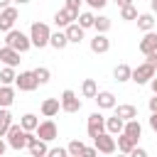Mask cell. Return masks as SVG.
<instances>
[{
	"label": "cell",
	"instance_id": "cell-1",
	"mask_svg": "<svg viewBox=\"0 0 157 157\" xmlns=\"http://www.w3.org/2000/svg\"><path fill=\"white\" fill-rule=\"evenodd\" d=\"M5 44L12 47V49H17V52L22 54V52H27V49L32 47V39H29L25 32H20V29H10V32H5Z\"/></svg>",
	"mask_w": 157,
	"mask_h": 157
},
{
	"label": "cell",
	"instance_id": "cell-2",
	"mask_svg": "<svg viewBox=\"0 0 157 157\" xmlns=\"http://www.w3.org/2000/svg\"><path fill=\"white\" fill-rule=\"evenodd\" d=\"M49 37H52V32H49V27L44 25V22H32V27H29V39H32V47H47L49 44Z\"/></svg>",
	"mask_w": 157,
	"mask_h": 157
},
{
	"label": "cell",
	"instance_id": "cell-3",
	"mask_svg": "<svg viewBox=\"0 0 157 157\" xmlns=\"http://www.w3.org/2000/svg\"><path fill=\"white\" fill-rule=\"evenodd\" d=\"M7 145L12 147V150H22V147H27V130L22 128V125H10V130H7Z\"/></svg>",
	"mask_w": 157,
	"mask_h": 157
},
{
	"label": "cell",
	"instance_id": "cell-4",
	"mask_svg": "<svg viewBox=\"0 0 157 157\" xmlns=\"http://www.w3.org/2000/svg\"><path fill=\"white\" fill-rule=\"evenodd\" d=\"M152 78H155V66L145 61V64H140V66L132 69V78L130 81H135L137 86H142V83H150Z\"/></svg>",
	"mask_w": 157,
	"mask_h": 157
},
{
	"label": "cell",
	"instance_id": "cell-5",
	"mask_svg": "<svg viewBox=\"0 0 157 157\" xmlns=\"http://www.w3.org/2000/svg\"><path fill=\"white\" fill-rule=\"evenodd\" d=\"M93 145H96V150L103 152V155H110V152H115V147H118V142H115V137H113L110 132H101L98 137H93Z\"/></svg>",
	"mask_w": 157,
	"mask_h": 157
},
{
	"label": "cell",
	"instance_id": "cell-6",
	"mask_svg": "<svg viewBox=\"0 0 157 157\" xmlns=\"http://www.w3.org/2000/svg\"><path fill=\"white\" fill-rule=\"evenodd\" d=\"M15 86H17L20 91H34V88L39 86V81H37L34 71H20L17 78H15Z\"/></svg>",
	"mask_w": 157,
	"mask_h": 157
},
{
	"label": "cell",
	"instance_id": "cell-7",
	"mask_svg": "<svg viewBox=\"0 0 157 157\" xmlns=\"http://www.w3.org/2000/svg\"><path fill=\"white\" fill-rule=\"evenodd\" d=\"M17 17H20V12H17V7H5V10H0V32H10L12 27H15V22H17Z\"/></svg>",
	"mask_w": 157,
	"mask_h": 157
},
{
	"label": "cell",
	"instance_id": "cell-8",
	"mask_svg": "<svg viewBox=\"0 0 157 157\" xmlns=\"http://www.w3.org/2000/svg\"><path fill=\"white\" fill-rule=\"evenodd\" d=\"M61 110H66V113H78L81 110V101L71 88H66L61 93Z\"/></svg>",
	"mask_w": 157,
	"mask_h": 157
},
{
	"label": "cell",
	"instance_id": "cell-9",
	"mask_svg": "<svg viewBox=\"0 0 157 157\" xmlns=\"http://www.w3.org/2000/svg\"><path fill=\"white\" fill-rule=\"evenodd\" d=\"M105 130V118L101 113H91L88 115V137H98Z\"/></svg>",
	"mask_w": 157,
	"mask_h": 157
},
{
	"label": "cell",
	"instance_id": "cell-10",
	"mask_svg": "<svg viewBox=\"0 0 157 157\" xmlns=\"http://www.w3.org/2000/svg\"><path fill=\"white\" fill-rule=\"evenodd\" d=\"M37 137L44 140V142H52V140L56 137V125H54V120L39 123V125H37Z\"/></svg>",
	"mask_w": 157,
	"mask_h": 157
},
{
	"label": "cell",
	"instance_id": "cell-11",
	"mask_svg": "<svg viewBox=\"0 0 157 157\" xmlns=\"http://www.w3.org/2000/svg\"><path fill=\"white\" fill-rule=\"evenodd\" d=\"M74 20H78V12L76 10H69V7H64V10H59L54 15L56 27H69V25H74Z\"/></svg>",
	"mask_w": 157,
	"mask_h": 157
},
{
	"label": "cell",
	"instance_id": "cell-12",
	"mask_svg": "<svg viewBox=\"0 0 157 157\" xmlns=\"http://www.w3.org/2000/svg\"><path fill=\"white\" fill-rule=\"evenodd\" d=\"M140 52L147 56V54H152V52H157V32H145V37L140 39Z\"/></svg>",
	"mask_w": 157,
	"mask_h": 157
},
{
	"label": "cell",
	"instance_id": "cell-13",
	"mask_svg": "<svg viewBox=\"0 0 157 157\" xmlns=\"http://www.w3.org/2000/svg\"><path fill=\"white\" fill-rule=\"evenodd\" d=\"M0 61H2L5 66H17V64H20V52L5 44V47L0 49Z\"/></svg>",
	"mask_w": 157,
	"mask_h": 157
},
{
	"label": "cell",
	"instance_id": "cell-14",
	"mask_svg": "<svg viewBox=\"0 0 157 157\" xmlns=\"http://www.w3.org/2000/svg\"><path fill=\"white\" fill-rule=\"evenodd\" d=\"M110 49V39L105 37V34H96L93 39H91V52H96V54H105Z\"/></svg>",
	"mask_w": 157,
	"mask_h": 157
},
{
	"label": "cell",
	"instance_id": "cell-15",
	"mask_svg": "<svg viewBox=\"0 0 157 157\" xmlns=\"http://www.w3.org/2000/svg\"><path fill=\"white\" fill-rule=\"evenodd\" d=\"M59 108H61V98H47L42 103V115L44 118H54L59 113Z\"/></svg>",
	"mask_w": 157,
	"mask_h": 157
},
{
	"label": "cell",
	"instance_id": "cell-16",
	"mask_svg": "<svg viewBox=\"0 0 157 157\" xmlns=\"http://www.w3.org/2000/svg\"><path fill=\"white\" fill-rule=\"evenodd\" d=\"M105 130H108L113 137H118V135L125 130V120H123V118H118V115H113V118H105Z\"/></svg>",
	"mask_w": 157,
	"mask_h": 157
},
{
	"label": "cell",
	"instance_id": "cell-17",
	"mask_svg": "<svg viewBox=\"0 0 157 157\" xmlns=\"http://www.w3.org/2000/svg\"><path fill=\"white\" fill-rule=\"evenodd\" d=\"M115 142H118V150H120V152H123V155H130V152H132V150H135V147H137V142H135V140H132V137H128V135H125V132H120V135H118V140H115Z\"/></svg>",
	"mask_w": 157,
	"mask_h": 157
},
{
	"label": "cell",
	"instance_id": "cell-18",
	"mask_svg": "<svg viewBox=\"0 0 157 157\" xmlns=\"http://www.w3.org/2000/svg\"><path fill=\"white\" fill-rule=\"evenodd\" d=\"M66 37H69V44H78V42L83 39V27H81L78 22L69 25V27H66Z\"/></svg>",
	"mask_w": 157,
	"mask_h": 157
},
{
	"label": "cell",
	"instance_id": "cell-19",
	"mask_svg": "<svg viewBox=\"0 0 157 157\" xmlns=\"http://www.w3.org/2000/svg\"><path fill=\"white\" fill-rule=\"evenodd\" d=\"M93 101L98 103V108H115V96L110 91H98V96Z\"/></svg>",
	"mask_w": 157,
	"mask_h": 157
},
{
	"label": "cell",
	"instance_id": "cell-20",
	"mask_svg": "<svg viewBox=\"0 0 157 157\" xmlns=\"http://www.w3.org/2000/svg\"><path fill=\"white\" fill-rule=\"evenodd\" d=\"M115 115L128 123V120H135V118H137V108H135V105H128V103H125V105H115Z\"/></svg>",
	"mask_w": 157,
	"mask_h": 157
},
{
	"label": "cell",
	"instance_id": "cell-21",
	"mask_svg": "<svg viewBox=\"0 0 157 157\" xmlns=\"http://www.w3.org/2000/svg\"><path fill=\"white\" fill-rule=\"evenodd\" d=\"M15 101V88L12 86H0V108H10Z\"/></svg>",
	"mask_w": 157,
	"mask_h": 157
},
{
	"label": "cell",
	"instance_id": "cell-22",
	"mask_svg": "<svg viewBox=\"0 0 157 157\" xmlns=\"http://www.w3.org/2000/svg\"><path fill=\"white\" fill-rule=\"evenodd\" d=\"M137 27H140L142 32H152V27H155V15H152V12L137 15Z\"/></svg>",
	"mask_w": 157,
	"mask_h": 157
},
{
	"label": "cell",
	"instance_id": "cell-23",
	"mask_svg": "<svg viewBox=\"0 0 157 157\" xmlns=\"http://www.w3.org/2000/svg\"><path fill=\"white\" fill-rule=\"evenodd\" d=\"M27 150H29V155H32V157H47V152H49V150H47V142H44V140H39V137H37Z\"/></svg>",
	"mask_w": 157,
	"mask_h": 157
},
{
	"label": "cell",
	"instance_id": "cell-24",
	"mask_svg": "<svg viewBox=\"0 0 157 157\" xmlns=\"http://www.w3.org/2000/svg\"><path fill=\"white\" fill-rule=\"evenodd\" d=\"M10 125H12V115H10V110H7V108H0V137L7 135Z\"/></svg>",
	"mask_w": 157,
	"mask_h": 157
},
{
	"label": "cell",
	"instance_id": "cell-25",
	"mask_svg": "<svg viewBox=\"0 0 157 157\" xmlns=\"http://www.w3.org/2000/svg\"><path fill=\"white\" fill-rule=\"evenodd\" d=\"M113 76H115V81H130L132 78V69L128 64H118L115 71H113Z\"/></svg>",
	"mask_w": 157,
	"mask_h": 157
},
{
	"label": "cell",
	"instance_id": "cell-26",
	"mask_svg": "<svg viewBox=\"0 0 157 157\" xmlns=\"http://www.w3.org/2000/svg\"><path fill=\"white\" fill-rule=\"evenodd\" d=\"M20 125H22L27 132H32V130H37L39 120H37V115H34V113H25V115L20 118Z\"/></svg>",
	"mask_w": 157,
	"mask_h": 157
},
{
	"label": "cell",
	"instance_id": "cell-27",
	"mask_svg": "<svg viewBox=\"0 0 157 157\" xmlns=\"http://www.w3.org/2000/svg\"><path fill=\"white\" fill-rule=\"evenodd\" d=\"M123 132H125L128 137H132V140L137 142V137L142 135V128H140V123H137V120H128V123H125V130H123Z\"/></svg>",
	"mask_w": 157,
	"mask_h": 157
},
{
	"label": "cell",
	"instance_id": "cell-28",
	"mask_svg": "<svg viewBox=\"0 0 157 157\" xmlns=\"http://www.w3.org/2000/svg\"><path fill=\"white\" fill-rule=\"evenodd\" d=\"M49 44H52L54 49H64V47L69 44V37H66V32H54V34L49 37Z\"/></svg>",
	"mask_w": 157,
	"mask_h": 157
},
{
	"label": "cell",
	"instance_id": "cell-29",
	"mask_svg": "<svg viewBox=\"0 0 157 157\" xmlns=\"http://www.w3.org/2000/svg\"><path fill=\"white\" fill-rule=\"evenodd\" d=\"M15 78H17V74H15V66H5V69L0 71V83H2V86H10V83H15Z\"/></svg>",
	"mask_w": 157,
	"mask_h": 157
},
{
	"label": "cell",
	"instance_id": "cell-30",
	"mask_svg": "<svg viewBox=\"0 0 157 157\" xmlns=\"http://www.w3.org/2000/svg\"><path fill=\"white\" fill-rule=\"evenodd\" d=\"M81 93H83L86 98H96V96H98V86H96V81H93V78H86L83 86H81Z\"/></svg>",
	"mask_w": 157,
	"mask_h": 157
},
{
	"label": "cell",
	"instance_id": "cell-31",
	"mask_svg": "<svg viewBox=\"0 0 157 157\" xmlns=\"http://www.w3.org/2000/svg\"><path fill=\"white\" fill-rule=\"evenodd\" d=\"M93 27H96V32L98 34H105L108 29H110V17H96V22H93Z\"/></svg>",
	"mask_w": 157,
	"mask_h": 157
},
{
	"label": "cell",
	"instance_id": "cell-32",
	"mask_svg": "<svg viewBox=\"0 0 157 157\" xmlns=\"http://www.w3.org/2000/svg\"><path fill=\"white\" fill-rule=\"evenodd\" d=\"M93 22H96V15H93V12H78V25H81L83 29L93 27Z\"/></svg>",
	"mask_w": 157,
	"mask_h": 157
},
{
	"label": "cell",
	"instance_id": "cell-33",
	"mask_svg": "<svg viewBox=\"0 0 157 157\" xmlns=\"http://www.w3.org/2000/svg\"><path fill=\"white\" fill-rule=\"evenodd\" d=\"M83 147H86V145H83L81 140H71L66 150H69V155H74V157H81V152H83Z\"/></svg>",
	"mask_w": 157,
	"mask_h": 157
},
{
	"label": "cell",
	"instance_id": "cell-34",
	"mask_svg": "<svg viewBox=\"0 0 157 157\" xmlns=\"http://www.w3.org/2000/svg\"><path fill=\"white\" fill-rule=\"evenodd\" d=\"M120 17H123V20H137V10H135V5L120 7Z\"/></svg>",
	"mask_w": 157,
	"mask_h": 157
},
{
	"label": "cell",
	"instance_id": "cell-35",
	"mask_svg": "<svg viewBox=\"0 0 157 157\" xmlns=\"http://www.w3.org/2000/svg\"><path fill=\"white\" fill-rule=\"evenodd\" d=\"M34 76H37V81H39V83H47L52 74H49V69H47V66H39V69H34Z\"/></svg>",
	"mask_w": 157,
	"mask_h": 157
},
{
	"label": "cell",
	"instance_id": "cell-36",
	"mask_svg": "<svg viewBox=\"0 0 157 157\" xmlns=\"http://www.w3.org/2000/svg\"><path fill=\"white\" fill-rule=\"evenodd\" d=\"M47 157H69V150L66 147H52L47 152Z\"/></svg>",
	"mask_w": 157,
	"mask_h": 157
},
{
	"label": "cell",
	"instance_id": "cell-37",
	"mask_svg": "<svg viewBox=\"0 0 157 157\" xmlns=\"http://www.w3.org/2000/svg\"><path fill=\"white\" fill-rule=\"evenodd\" d=\"M81 157H98V150H96V145H93V147H83Z\"/></svg>",
	"mask_w": 157,
	"mask_h": 157
},
{
	"label": "cell",
	"instance_id": "cell-38",
	"mask_svg": "<svg viewBox=\"0 0 157 157\" xmlns=\"http://www.w3.org/2000/svg\"><path fill=\"white\" fill-rule=\"evenodd\" d=\"M86 2H88V7L101 10V7H105V2H108V0H86Z\"/></svg>",
	"mask_w": 157,
	"mask_h": 157
},
{
	"label": "cell",
	"instance_id": "cell-39",
	"mask_svg": "<svg viewBox=\"0 0 157 157\" xmlns=\"http://www.w3.org/2000/svg\"><path fill=\"white\" fill-rule=\"evenodd\" d=\"M66 7H69V10H76V12H78V7H81V0H66Z\"/></svg>",
	"mask_w": 157,
	"mask_h": 157
},
{
	"label": "cell",
	"instance_id": "cell-40",
	"mask_svg": "<svg viewBox=\"0 0 157 157\" xmlns=\"http://www.w3.org/2000/svg\"><path fill=\"white\" fill-rule=\"evenodd\" d=\"M130 157H147V152H145L142 147H135V150L130 152Z\"/></svg>",
	"mask_w": 157,
	"mask_h": 157
},
{
	"label": "cell",
	"instance_id": "cell-41",
	"mask_svg": "<svg viewBox=\"0 0 157 157\" xmlns=\"http://www.w3.org/2000/svg\"><path fill=\"white\" fill-rule=\"evenodd\" d=\"M147 64H152V66L157 69V52H152V54H147Z\"/></svg>",
	"mask_w": 157,
	"mask_h": 157
},
{
	"label": "cell",
	"instance_id": "cell-42",
	"mask_svg": "<svg viewBox=\"0 0 157 157\" xmlns=\"http://www.w3.org/2000/svg\"><path fill=\"white\" fill-rule=\"evenodd\" d=\"M150 128L157 132V113H152V115H150Z\"/></svg>",
	"mask_w": 157,
	"mask_h": 157
},
{
	"label": "cell",
	"instance_id": "cell-43",
	"mask_svg": "<svg viewBox=\"0 0 157 157\" xmlns=\"http://www.w3.org/2000/svg\"><path fill=\"white\" fill-rule=\"evenodd\" d=\"M150 110H152V113L157 110V96H155V98H150Z\"/></svg>",
	"mask_w": 157,
	"mask_h": 157
},
{
	"label": "cell",
	"instance_id": "cell-44",
	"mask_svg": "<svg viewBox=\"0 0 157 157\" xmlns=\"http://www.w3.org/2000/svg\"><path fill=\"white\" fill-rule=\"evenodd\" d=\"M118 5L120 7H128V5H132V0H118Z\"/></svg>",
	"mask_w": 157,
	"mask_h": 157
},
{
	"label": "cell",
	"instance_id": "cell-45",
	"mask_svg": "<svg viewBox=\"0 0 157 157\" xmlns=\"http://www.w3.org/2000/svg\"><path fill=\"white\" fill-rule=\"evenodd\" d=\"M10 2H12V0H0V10H5V7H10Z\"/></svg>",
	"mask_w": 157,
	"mask_h": 157
},
{
	"label": "cell",
	"instance_id": "cell-46",
	"mask_svg": "<svg viewBox=\"0 0 157 157\" xmlns=\"http://www.w3.org/2000/svg\"><path fill=\"white\" fill-rule=\"evenodd\" d=\"M150 86H152V93L157 96V78H152V81H150Z\"/></svg>",
	"mask_w": 157,
	"mask_h": 157
},
{
	"label": "cell",
	"instance_id": "cell-47",
	"mask_svg": "<svg viewBox=\"0 0 157 157\" xmlns=\"http://www.w3.org/2000/svg\"><path fill=\"white\" fill-rule=\"evenodd\" d=\"M5 147H7V145H5V142H2V140H0V157H2V155H5Z\"/></svg>",
	"mask_w": 157,
	"mask_h": 157
},
{
	"label": "cell",
	"instance_id": "cell-48",
	"mask_svg": "<svg viewBox=\"0 0 157 157\" xmlns=\"http://www.w3.org/2000/svg\"><path fill=\"white\" fill-rule=\"evenodd\" d=\"M150 7H152V12H157V0H152V2H150Z\"/></svg>",
	"mask_w": 157,
	"mask_h": 157
},
{
	"label": "cell",
	"instance_id": "cell-49",
	"mask_svg": "<svg viewBox=\"0 0 157 157\" xmlns=\"http://www.w3.org/2000/svg\"><path fill=\"white\" fill-rule=\"evenodd\" d=\"M12 2H20V5H25V2H29V0H12Z\"/></svg>",
	"mask_w": 157,
	"mask_h": 157
},
{
	"label": "cell",
	"instance_id": "cell-50",
	"mask_svg": "<svg viewBox=\"0 0 157 157\" xmlns=\"http://www.w3.org/2000/svg\"><path fill=\"white\" fill-rule=\"evenodd\" d=\"M118 157H130V155H118Z\"/></svg>",
	"mask_w": 157,
	"mask_h": 157
},
{
	"label": "cell",
	"instance_id": "cell-51",
	"mask_svg": "<svg viewBox=\"0 0 157 157\" xmlns=\"http://www.w3.org/2000/svg\"><path fill=\"white\" fill-rule=\"evenodd\" d=\"M69 157H74V155H69Z\"/></svg>",
	"mask_w": 157,
	"mask_h": 157
},
{
	"label": "cell",
	"instance_id": "cell-52",
	"mask_svg": "<svg viewBox=\"0 0 157 157\" xmlns=\"http://www.w3.org/2000/svg\"><path fill=\"white\" fill-rule=\"evenodd\" d=\"M155 113H157V110H155Z\"/></svg>",
	"mask_w": 157,
	"mask_h": 157
}]
</instances>
